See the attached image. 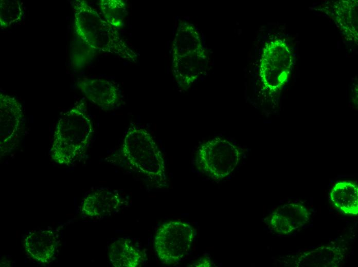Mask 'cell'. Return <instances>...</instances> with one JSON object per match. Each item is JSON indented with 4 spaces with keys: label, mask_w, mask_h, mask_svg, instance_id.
<instances>
[{
    "label": "cell",
    "mask_w": 358,
    "mask_h": 267,
    "mask_svg": "<svg viewBox=\"0 0 358 267\" xmlns=\"http://www.w3.org/2000/svg\"><path fill=\"white\" fill-rule=\"evenodd\" d=\"M74 33L99 53L115 54L135 63L137 55L121 37L117 30L101 17L86 1L73 3Z\"/></svg>",
    "instance_id": "cell-1"
},
{
    "label": "cell",
    "mask_w": 358,
    "mask_h": 267,
    "mask_svg": "<svg viewBox=\"0 0 358 267\" xmlns=\"http://www.w3.org/2000/svg\"><path fill=\"white\" fill-rule=\"evenodd\" d=\"M93 132L85 106L80 104L70 109L57 123L50 151L51 158L61 165L72 164L86 151Z\"/></svg>",
    "instance_id": "cell-2"
},
{
    "label": "cell",
    "mask_w": 358,
    "mask_h": 267,
    "mask_svg": "<svg viewBox=\"0 0 358 267\" xmlns=\"http://www.w3.org/2000/svg\"><path fill=\"white\" fill-rule=\"evenodd\" d=\"M172 54L175 80L180 87L187 88L204 72L206 61L200 34L193 25L182 22L178 25Z\"/></svg>",
    "instance_id": "cell-3"
},
{
    "label": "cell",
    "mask_w": 358,
    "mask_h": 267,
    "mask_svg": "<svg viewBox=\"0 0 358 267\" xmlns=\"http://www.w3.org/2000/svg\"><path fill=\"white\" fill-rule=\"evenodd\" d=\"M122 152L130 164L158 187L166 183L164 157L151 134L143 128L130 127L122 144Z\"/></svg>",
    "instance_id": "cell-4"
},
{
    "label": "cell",
    "mask_w": 358,
    "mask_h": 267,
    "mask_svg": "<svg viewBox=\"0 0 358 267\" xmlns=\"http://www.w3.org/2000/svg\"><path fill=\"white\" fill-rule=\"evenodd\" d=\"M242 155L238 147L229 141L215 138L203 143L195 156L197 168L217 180L228 176L238 165Z\"/></svg>",
    "instance_id": "cell-5"
},
{
    "label": "cell",
    "mask_w": 358,
    "mask_h": 267,
    "mask_svg": "<svg viewBox=\"0 0 358 267\" xmlns=\"http://www.w3.org/2000/svg\"><path fill=\"white\" fill-rule=\"evenodd\" d=\"M195 236L194 228L188 222L170 220L157 229L154 239L156 254L165 264H175L189 252Z\"/></svg>",
    "instance_id": "cell-6"
},
{
    "label": "cell",
    "mask_w": 358,
    "mask_h": 267,
    "mask_svg": "<svg viewBox=\"0 0 358 267\" xmlns=\"http://www.w3.org/2000/svg\"><path fill=\"white\" fill-rule=\"evenodd\" d=\"M291 63V54L281 41L267 44L263 50L260 70L264 88L271 91L279 89L288 78Z\"/></svg>",
    "instance_id": "cell-7"
},
{
    "label": "cell",
    "mask_w": 358,
    "mask_h": 267,
    "mask_svg": "<svg viewBox=\"0 0 358 267\" xmlns=\"http://www.w3.org/2000/svg\"><path fill=\"white\" fill-rule=\"evenodd\" d=\"M24 114L20 103L14 97L0 94V154L3 157L18 146Z\"/></svg>",
    "instance_id": "cell-8"
},
{
    "label": "cell",
    "mask_w": 358,
    "mask_h": 267,
    "mask_svg": "<svg viewBox=\"0 0 358 267\" xmlns=\"http://www.w3.org/2000/svg\"><path fill=\"white\" fill-rule=\"evenodd\" d=\"M310 214L301 204L290 203L277 207L268 217L267 223L276 232L288 234L304 226Z\"/></svg>",
    "instance_id": "cell-9"
},
{
    "label": "cell",
    "mask_w": 358,
    "mask_h": 267,
    "mask_svg": "<svg viewBox=\"0 0 358 267\" xmlns=\"http://www.w3.org/2000/svg\"><path fill=\"white\" fill-rule=\"evenodd\" d=\"M77 85L88 100L104 110L113 108L121 97L117 86L105 79H84Z\"/></svg>",
    "instance_id": "cell-10"
},
{
    "label": "cell",
    "mask_w": 358,
    "mask_h": 267,
    "mask_svg": "<svg viewBox=\"0 0 358 267\" xmlns=\"http://www.w3.org/2000/svg\"><path fill=\"white\" fill-rule=\"evenodd\" d=\"M122 204V198L117 192L101 188L91 193L84 199L81 211L89 217H101L117 212Z\"/></svg>",
    "instance_id": "cell-11"
},
{
    "label": "cell",
    "mask_w": 358,
    "mask_h": 267,
    "mask_svg": "<svg viewBox=\"0 0 358 267\" xmlns=\"http://www.w3.org/2000/svg\"><path fill=\"white\" fill-rule=\"evenodd\" d=\"M23 243L25 251L32 259L45 263L53 257L58 245V239L51 231L38 230L28 233Z\"/></svg>",
    "instance_id": "cell-12"
},
{
    "label": "cell",
    "mask_w": 358,
    "mask_h": 267,
    "mask_svg": "<svg viewBox=\"0 0 358 267\" xmlns=\"http://www.w3.org/2000/svg\"><path fill=\"white\" fill-rule=\"evenodd\" d=\"M332 205L337 209L349 215L358 213V187L349 181H342L335 184L330 193Z\"/></svg>",
    "instance_id": "cell-13"
},
{
    "label": "cell",
    "mask_w": 358,
    "mask_h": 267,
    "mask_svg": "<svg viewBox=\"0 0 358 267\" xmlns=\"http://www.w3.org/2000/svg\"><path fill=\"white\" fill-rule=\"evenodd\" d=\"M109 258L116 267H136L143 261L142 252L128 238L114 241L109 249Z\"/></svg>",
    "instance_id": "cell-14"
},
{
    "label": "cell",
    "mask_w": 358,
    "mask_h": 267,
    "mask_svg": "<svg viewBox=\"0 0 358 267\" xmlns=\"http://www.w3.org/2000/svg\"><path fill=\"white\" fill-rule=\"evenodd\" d=\"M344 255L336 247L321 246L304 253L296 261L297 266H338Z\"/></svg>",
    "instance_id": "cell-15"
},
{
    "label": "cell",
    "mask_w": 358,
    "mask_h": 267,
    "mask_svg": "<svg viewBox=\"0 0 358 267\" xmlns=\"http://www.w3.org/2000/svg\"><path fill=\"white\" fill-rule=\"evenodd\" d=\"M98 6L105 21L115 28H122L127 15L126 3L122 0H100Z\"/></svg>",
    "instance_id": "cell-16"
},
{
    "label": "cell",
    "mask_w": 358,
    "mask_h": 267,
    "mask_svg": "<svg viewBox=\"0 0 358 267\" xmlns=\"http://www.w3.org/2000/svg\"><path fill=\"white\" fill-rule=\"evenodd\" d=\"M99 52L74 33L71 60L75 67L86 66Z\"/></svg>",
    "instance_id": "cell-17"
},
{
    "label": "cell",
    "mask_w": 358,
    "mask_h": 267,
    "mask_svg": "<svg viewBox=\"0 0 358 267\" xmlns=\"http://www.w3.org/2000/svg\"><path fill=\"white\" fill-rule=\"evenodd\" d=\"M24 15L20 3L16 0H1L0 3V25L7 28L20 22Z\"/></svg>",
    "instance_id": "cell-18"
},
{
    "label": "cell",
    "mask_w": 358,
    "mask_h": 267,
    "mask_svg": "<svg viewBox=\"0 0 358 267\" xmlns=\"http://www.w3.org/2000/svg\"><path fill=\"white\" fill-rule=\"evenodd\" d=\"M211 265V261L205 258H202V260L199 261L198 263L195 264V266H210Z\"/></svg>",
    "instance_id": "cell-19"
}]
</instances>
